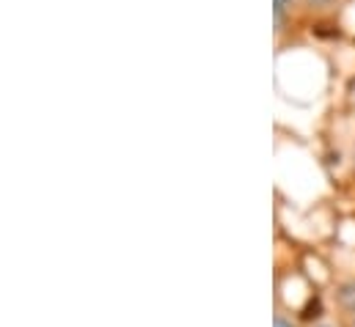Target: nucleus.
I'll return each mask as SVG.
<instances>
[{
    "mask_svg": "<svg viewBox=\"0 0 355 327\" xmlns=\"http://www.w3.org/2000/svg\"><path fill=\"white\" fill-rule=\"evenodd\" d=\"M336 297H339V303H342V308H345V311L355 314V281L345 283V286H339Z\"/></svg>",
    "mask_w": 355,
    "mask_h": 327,
    "instance_id": "nucleus-1",
    "label": "nucleus"
},
{
    "mask_svg": "<svg viewBox=\"0 0 355 327\" xmlns=\"http://www.w3.org/2000/svg\"><path fill=\"white\" fill-rule=\"evenodd\" d=\"M272 327H297V325H292V322H289V319H284V317H275Z\"/></svg>",
    "mask_w": 355,
    "mask_h": 327,
    "instance_id": "nucleus-2",
    "label": "nucleus"
},
{
    "mask_svg": "<svg viewBox=\"0 0 355 327\" xmlns=\"http://www.w3.org/2000/svg\"><path fill=\"white\" fill-rule=\"evenodd\" d=\"M272 3H275V6H286L289 0H272Z\"/></svg>",
    "mask_w": 355,
    "mask_h": 327,
    "instance_id": "nucleus-3",
    "label": "nucleus"
},
{
    "mask_svg": "<svg viewBox=\"0 0 355 327\" xmlns=\"http://www.w3.org/2000/svg\"><path fill=\"white\" fill-rule=\"evenodd\" d=\"M350 327H355V314H353V319H350Z\"/></svg>",
    "mask_w": 355,
    "mask_h": 327,
    "instance_id": "nucleus-4",
    "label": "nucleus"
}]
</instances>
